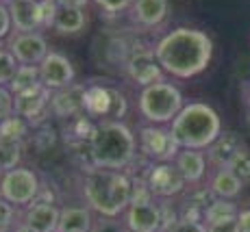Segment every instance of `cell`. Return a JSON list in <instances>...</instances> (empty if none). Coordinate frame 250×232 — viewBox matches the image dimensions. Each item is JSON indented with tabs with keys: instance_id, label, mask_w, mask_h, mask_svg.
Listing matches in <instances>:
<instances>
[{
	"instance_id": "cell-33",
	"label": "cell",
	"mask_w": 250,
	"mask_h": 232,
	"mask_svg": "<svg viewBox=\"0 0 250 232\" xmlns=\"http://www.w3.org/2000/svg\"><path fill=\"white\" fill-rule=\"evenodd\" d=\"M94 2L98 4V7L103 9L104 13H109V16H115V13L126 11L128 7H133V2H135V0H94Z\"/></svg>"
},
{
	"instance_id": "cell-40",
	"label": "cell",
	"mask_w": 250,
	"mask_h": 232,
	"mask_svg": "<svg viewBox=\"0 0 250 232\" xmlns=\"http://www.w3.org/2000/svg\"><path fill=\"white\" fill-rule=\"evenodd\" d=\"M13 232H35V230H31L26 224H22V221H20V224L16 226V230H13Z\"/></svg>"
},
{
	"instance_id": "cell-30",
	"label": "cell",
	"mask_w": 250,
	"mask_h": 232,
	"mask_svg": "<svg viewBox=\"0 0 250 232\" xmlns=\"http://www.w3.org/2000/svg\"><path fill=\"white\" fill-rule=\"evenodd\" d=\"M16 115V94L9 87L0 85V122Z\"/></svg>"
},
{
	"instance_id": "cell-5",
	"label": "cell",
	"mask_w": 250,
	"mask_h": 232,
	"mask_svg": "<svg viewBox=\"0 0 250 232\" xmlns=\"http://www.w3.org/2000/svg\"><path fill=\"white\" fill-rule=\"evenodd\" d=\"M137 106L146 122L163 126V124L174 122V117L181 113L185 102H183V94L179 87L167 83V80H159V83L142 87Z\"/></svg>"
},
{
	"instance_id": "cell-41",
	"label": "cell",
	"mask_w": 250,
	"mask_h": 232,
	"mask_svg": "<svg viewBox=\"0 0 250 232\" xmlns=\"http://www.w3.org/2000/svg\"><path fill=\"white\" fill-rule=\"evenodd\" d=\"M246 104H248V111H250V91H248V96H246Z\"/></svg>"
},
{
	"instance_id": "cell-36",
	"label": "cell",
	"mask_w": 250,
	"mask_h": 232,
	"mask_svg": "<svg viewBox=\"0 0 250 232\" xmlns=\"http://www.w3.org/2000/svg\"><path fill=\"white\" fill-rule=\"evenodd\" d=\"M167 232H207V224H203V221L179 219Z\"/></svg>"
},
{
	"instance_id": "cell-24",
	"label": "cell",
	"mask_w": 250,
	"mask_h": 232,
	"mask_svg": "<svg viewBox=\"0 0 250 232\" xmlns=\"http://www.w3.org/2000/svg\"><path fill=\"white\" fill-rule=\"evenodd\" d=\"M239 215V209L233 200H224V197H215L205 211V224H215V221L233 219Z\"/></svg>"
},
{
	"instance_id": "cell-46",
	"label": "cell",
	"mask_w": 250,
	"mask_h": 232,
	"mask_svg": "<svg viewBox=\"0 0 250 232\" xmlns=\"http://www.w3.org/2000/svg\"><path fill=\"white\" fill-rule=\"evenodd\" d=\"M0 232H11V230H0Z\"/></svg>"
},
{
	"instance_id": "cell-20",
	"label": "cell",
	"mask_w": 250,
	"mask_h": 232,
	"mask_svg": "<svg viewBox=\"0 0 250 232\" xmlns=\"http://www.w3.org/2000/svg\"><path fill=\"white\" fill-rule=\"evenodd\" d=\"M167 0H135L131 7L133 22L144 28H155L167 18Z\"/></svg>"
},
{
	"instance_id": "cell-15",
	"label": "cell",
	"mask_w": 250,
	"mask_h": 232,
	"mask_svg": "<svg viewBox=\"0 0 250 232\" xmlns=\"http://www.w3.org/2000/svg\"><path fill=\"white\" fill-rule=\"evenodd\" d=\"M50 98L52 91L42 83L26 91H20L16 94V115L24 117L26 122H35L46 111H50Z\"/></svg>"
},
{
	"instance_id": "cell-26",
	"label": "cell",
	"mask_w": 250,
	"mask_h": 232,
	"mask_svg": "<svg viewBox=\"0 0 250 232\" xmlns=\"http://www.w3.org/2000/svg\"><path fill=\"white\" fill-rule=\"evenodd\" d=\"M42 83V76H40V65H20L18 67V74L16 78L11 80L9 89L13 94H20V91H26L31 87L40 85Z\"/></svg>"
},
{
	"instance_id": "cell-28",
	"label": "cell",
	"mask_w": 250,
	"mask_h": 232,
	"mask_svg": "<svg viewBox=\"0 0 250 232\" xmlns=\"http://www.w3.org/2000/svg\"><path fill=\"white\" fill-rule=\"evenodd\" d=\"M18 67H20L18 59L7 48H2V50H0V85H4V87L11 85V80L16 78V74H18Z\"/></svg>"
},
{
	"instance_id": "cell-47",
	"label": "cell",
	"mask_w": 250,
	"mask_h": 232,
	"mask_svg": "<svg viewBox=\"0 0 250 232\" xmlns=\"http://www.w3.org/2000/svg\"><path fill=\"white\" fill-rule=\"evenodd\" d=\"M0 50H2V41H0Z\"/></svg>"
},
{
	"instance_id": "cell-8",
	"label": "cell",
	"mask_w": 250,
	"mask_h": 232,
	"mask_svg": "<svg viewBox=\"0 0 250 232\" xmlns=\"http://www.w3.org/2000/svg\"><path fill=\"white\" fill-rule=\"evenodd\" d=\"M85 113L89 117H103V122L104 119L120 122L126 113V98L115 87L91 85L87 87V96H85Z\"/></svg>"
},
{
	"instance_id": "cell-19",
	"label": "cell",
	"mask_w": 250,
	"mask_h": 232,
	"mask_svg": "<svg viewBox=\"0 0 250 232\" xmlns=\"http://www.w3.org/2000/svg\"><path fill=\"white\" fill-rule=\"evenodd\" d=\"M172 163L179 167V172L187 180V185H198L205 178L207 165H209L207 163V154L203 150H187V148H181V152L176 154V158Z\"/></svg>"
},
{
	"instance_id": "cell-34",
	"label": "cell",
	"mask_w": 250,
	"mask_h": 232,
	"mask_svg": "<svg viewBox=\"0 0 250 232\" xmlns=\"http://www.w3.org/2000/svg\"><path fill=\"white\" fill-rule=\"evenodd\" d=\"M59 2L57 0H42V13H44V28H55L57 13H59Z\"/></svg>"
},
{
	"instance_id": "cell-39",
	"label": "cell",
	"mask_w": 250,
	"mask_h": 232,
	"mask_svg": "<svg viewBox=\"0 0 250 232\" xmlns=\"http://www.w3.org/2000/svg\"><path fill=\"white\" fill-rule=\"evenodd\" d=\"M59 7H76V9H85L89 0H57Z\"/></svg>"
},
{
	"instance_id": "cell-27",
	"label": "cell",
	"mask_w": 250,
	"mask_h": 232,
	"mask_svg": "<svg viewBox=\"0 0 250 232\" xmlns=\"http://www.w3.org/2000/svg\"><path fill=\"white\" fill-rule=\"evenodd\" d=\"M22 158V143L18 141H0V169L2 172H9V169L20 167Z\"/></svg>"
},
{
	"instance_id": "cell-43",
	"label": "cell",
	"mask_w": 250,
	"mask_h": 232,
	"mask_svg": "<svg viewBox=\"0 0 250 232\" xmlns=\"http://www.w3.org/2000/svg\"><path fill=\"white\" fill-rule=\"evenodd\" d=\"M74 232H89V230H74Z\"/></svg>"
},
{
	"instance_id": "cell-45",
	"label": "cell",
	"mask_w": 250,
	"mask_h": 232,
	"mask_svg": "<svg viewBox=\"0 0 250 232\" xmlns=\"http://www.w3.org/2000/svg\"><path fill=\"white\" fill-rule=\"evenodd\" d=\"M2 174H4V172H2V169H0V178H2Z\"/></svg>"
},
{
	"instance_id": "cell-12",
	"label": "cell",
	"mask_w": 250,
	"mask_h": 232,
	"mask_svg": "<svg viewBox=\"0 0 250 232\" xmlns=\"http://www.w3.org/2000/svg\"><path fill=\"white\" fill-rule=\"evenodd\" d=\"M40 76L42 85H46L50 91H59L74 83L76 72L68 57L57 50H50L46 55V59L40 63Z\"/></svg>"
},
{
	"instance_id": "cell-10",
	"label": "cell",
	"mask_w": 250,
	"mask_h": 232,
	"mask_svg": "<svg viewBox=\"0 0 250 232\" xmlns=\"http://www.w3.org/2000/svg\"><path fill=\"white\" fill-rule=\"evenodd\" d=\"M7 50L16 57L20 65H40L50 52V48H48V41L42 33L13 31L9 35Z\"/></svg>"
},
{
	"instance_id": "cell-23",
	"label": "cell",
	"mask_w": 250,
	"mask_h": 232,
	"mask_svg": "<svg viewBox=\"0 0 250 232\" xmlns=\"http://www.w3.org/2000/svg\"><path fill=\"white\" fill-rule=\"evenodd\" d=\"M85 11L83 9H76V7H61L59 13H57V20H55V31L59 35H76L85 28Z\"/></svg>"
},
{
	"instance_id": "cell-18",
	"label": "cell",
	"mask_w": 250,
	"mask_h": 232,
	"mask_svg": "<svg viewBox=\"0 0 250 232\" xmlns=\"http://www.w3.org/2000/svg\"><path fill=\"white\" fill-rule=\"evenodd\" d=\"M244 148H246L244 139L239 137L237 133H233V130H227V133H222L207 148V163L215 169L229 167V163L233 161Z\"/></svg>"
},
{
	"instance_id": "cell-11",
	"label": "cell",
	"mask_w": 250,
	"mask_h": 232,
	"mask_svg": "<svg viewBox=\"0 0 250 232\" xmlns=\"http://www.w3.org/2000/svg\"><path fill=\"white\" fill-rule=\"evenodd\" d=\"M124 226H126L128 232H161V204L155 197L152 200L131 202L128 209L124 211Z\"/></svg>"
},
{
	"instance_id": "cell-13",
	"label": "cell",
	"mask_w": 250,
	"mask_h": 232,
	"mask_svg": "<svg viewBox=\"0 0 250 232\" xmlns=\"http://www.w3.org/2000/svg\"><path fill=\"white\" fill-rule=\"evenodd\" d=\"M126 72L131 80H135L139 87H148L152 83L163 80V70L155 57V48H137L126 61Z\"/></svg>"
},
{
	"instance_id": "cell-6",
	"label": "cell",
	"mask_w": 250,
	"mask_h": 232,
	"mask_svg": "<svg viewBox=\"0 0 250 232\" xmlns=\"http://www.w3.org/2000/svg\"><path fill=\"white\" fill-rule=\"evenodd\" d=\"M40 191V176L28 167L9 169L0 178V197L11 202L13 206H31L37 200Z\"/></svg>"
},
{
	"instance_id": "cell-9",
	"label": "cell",
	"mask_w": 250,
	"mask_h": 232,
	"mask_svg": "<svg viewBox=\"0 0 250 232\" xmlns=\"http://www.w3.org/2000/svg\"><path fill=\"white\" fill-rule=\"evenodd\" d=\"M146 182L150 187L152 195L161 197V200H172L179 193L185 191L187 180L183 178L179 167L174 163H152L146 169Z\"/></svg>"
},
{
	"instance_id": "cell-4",
	"label": "cell",
	"mask_w": 250,
	"mask_h": 232,
	"mask_svg": "<svg viewBox=\"0 0 250 232\" xmlns=\"http://www.w3.org/2000/svg\"><path fill=\"white\" fill-rule=\"evenodd\" d=\"M170 130L179 148L207 150L222 135V119L213 106L205 102H189L174 117Z\"/></svg>"
},
{
	"instance_id": "cell-16",
	"label": "cell",
	"mask_w": 250,
	"mask_h": 232,
	"mask_svg": "<svg viewBox=\"0 0 250 232\" xmlns=\"http://www.w3.org/2000/svg\"><path fill=\"white\" fill-rule=\"evenodd\" d=\"M85 96H87V87L76 83L59 91H52L50 113L57 117H74L81 111H85Z\"/></svg>"
},
{
	"instance_id": "cell-1",
	"label": "cell",
	"mask_w": 250,
	"mask_h": 232,
	"mask_svg": "<svg viewBox=\"0 0 250 232\" xmlns=\"http://www.w3.org/2000/svg\"><path fill=\"white\" fill-rule=\"evenodd\" d=\"M155 57L161 70L174 78H194L209 67L213 41L198 28H174L155 43Z\"/></svg>"
},
{
	"instance_id": "cell-3",
	"label": "cell",
	"mask_w": 250,
	"mask_h": 232,
	"mask_svg": "<svg viewBox=\"0 0 250 232\" xmlns=\"http://www.w3.org/2000/svg\"><path fill=\"white\" fill-rule=\"evenodd\" d=\"M83 195L96 215L120 217L133 200V178L126 172L94 167L85 176Z\"/></svg>"
},
{
	"instance_id": "cell-42",
	"label": "cell",
	"mask_w": 250,
	"mask_h": 232,
	"mask_svg": "<svg viewBox=\"0 0 250 232\" xmlns=\"http://www.w3.org/2000/svg\"><path fill=\"white\" fill-rule=\"evenodd\" d=\"M248 126H250V111H248Z\"/></svg>"
},
{
	"instance_id": "cell-31",
	"label": "cell",
	"mask_w": 250,
	"mask_h": 232,
	"mask_svg": "<svg viewBox=\"0 0 250 232\" xmlns=\"http://www.w3.org/2000/svg\"><path fill=\"white\" fill-rule=\"evenodd\" d=\"M91 232H128L126 226L120 224L118 217H103L98 215L91 226Z\"/></svg>"
},
{
	"instance_id": "cell-2",
	"label": "cell",
	"mask_w": 250,
	"mask_h": 232,
	"mask_svg": "<svg viewBox=\"0 0 250 232\" xmlns=\"http://www.w3.org/2000/svg\"><path fill=\"white\" fill-rule=\"evenodd\" d=\"M137 150L135 135L122 119H104L96 124L89 141V156L94 167L124 172L137 158Z\"/></svg>"
},
{
	"instance_id": "cell-37",
	"label": "cell",
	"mask_w": 250,
	"mask_h": 232,
	"mask_svg": "<svg viewBox=\"0 0 250 232\" xmlns=\"http://www.w3.org/2000/svg\"><path fill=\"white\" fill-rule=\"evenodd\" d=\"M207 232H242V230H239L237 217H233V219H224V221L209 224V226H207Z\"/></svg>"
},
{
	"instance_id": "cell-35",
	"label": "cell",
	"mask_w": 250,
	"mask_h": 232,
	"mask_svg": "<svg viewBox=\"0 0 250 232\" xmlns=\"http://www.w3.org/2000/svg\"><path fill=\"white\" fill-rule=\"evenodd\" d=\"M11 28H13V22H11V13H9V7L4 2H0V41H4L9 35H11Z\"/></svg>"
},
{
	"instance_id": "cell-38",
	"label": "cell",
	"mask_w": 250,
	"mask_h": 232,
	"mask_svg": "<svg viewBox=\"0 0 250 232\" xmlns=\"http://www.w3.org/2000/svg\"><path fill=\"white\" fill-rule=\"evenodd\" d=\"M237 221H239V230H242V232H250V206H248V209L239 211Z\"/></svg>"
},
{
	"instance_id": "cell-14",
	"label": "cell",
	"mask_w": 250,
	"mask_h": 232,
	"mask_svg": "<svg viewBox=\"0 0 250 232\" xmlns=\"http://www.w3.org/2000/svg\"><path fill=\"white\" fill-rule=\"evenodd\" d=\"M9 13H11L13 28L20 33H40L44 31V13H42V0H9Z\"/></svg>"
},
{
	"instance_id": "cell-21",
	"label": "cell",
	"mask_w": 250,
	"mask_h": 232,
	"mask_svg": "<svg viewBox=\"0 0 250 232\" xmlns=\"http://www.w3.org/2000/svg\"><path fill=\"white\" fill-rule=\"evenodd\" d=\"M96 217L89 206H65L61 209L59 230L57 232H74V230H89L94 226Z\"/></svg>"
},
{
	"instance_id": "cell-22",
	"label": "cell",
	"mask_w": 250,
	"mask_h": 232,
	"mask_svg": "<svg viewBox=\"0 0 250 232\" xmlns=\"http://www.w3.org/2000/svg\"><path fill=\"white\" fill-rule=\"evenodd\" d=\"M209 189L213 191L215 197H224V200H233L237 197L244 189V182L230 172L229 167L222 169H215L211 174V180H209Z\"/></svg>"
},
{
	"instance_id": "cell-25",
	"label": "cell",
	"mask_w": 250,
	"mask_h": 232,
	"mask_svg": "<svg viewBox=\"0 0 250 232\" xmlns=\"http://www.w3.org/2000/svg\"><path fill=\"white\" fill-rule=\"evenodd\" d=\"M28 133V122L20 115H11L4 122H0V141H18L22 143V139Z\"/></svg>"
},
{
	"instance_id": "cell-32",
	"label": "cell",
	"mask_w": 250,
	"mask_h": 232,
	"mask_svg": "<svg viewBox=\"0 0 250 232\" xmlns=\"http://www.w3.org/2000/svg\"><path fill=\"white\" fill-rule=\"evenodd\" d=\"M16 209L18 206L0 197V230H11L16 226Z\"/></svg>"
},
{
	"instance_id": "cell-7",
	"label": "cell",
	"mask_w": 250,
	"mask_h": 232,
	"mask_svg": "<svg viewBox=\"0 0 250 232\" xmlns=\"http://www.w3.org/2000/svg\"><path fill=\"white\" fill-rule=\"evenodd\" d=\"M137 146H139V154L146 156L150 163H170L181 152L179 143L172 137V130L157 126V124L139 128Z\"/></svg>"
},
{
	"instance_id": "cell-29",
	"label": "cell",
	"mask_w": 250,
	"mask_h": 232,
	"mask_svg": "<svg viewBox=\"0 0 250 232\" xmlns=\"http://www.w3.org/2000/svg\"><path fill=\"white\" fill-rule=\"evenodd\" d=\"M229 169L239 178V180L244 182V185L250 182V150L244 148L242 152H239L237 156H235L233 161L229 163Z\"/></svg>"
},
{
	"instance_id": "cell-17",
	"label": "cell",
	"mask_w": 250,
	"mask_h": 232,
	"mask_svg": "<svg viewBox=\"0 0 250 232\" xmlns=\"http://www.w3.org/2000/svg\"><path fill=\"white\" fill-rule=\"evenodd\" d=\"M59 217H61V209L55 206V202L35 200L31 206H26L22 224H26L35 232H57L59 230Z\"/></svg>"
},
{
	"instance_id": "cell-44",
	"label": "cell",
	"mask_w": 250,
	"mask_h": 232,
	"mask_svg": "<svg viewBox=\"0 0 250 232\" xmlns=\"http://www.w3.org/2000/svg\"><path fill=\"white\" fill-rule=\"evenodd\" d=\"M0 2H4V4H7V2H9V0H0Z\"/></svg>"
}]
</instances>
